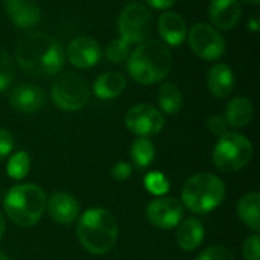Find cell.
<instances>
[{
	"label": "cell",
	"mask_w": 260,
	"mask_h": 260,
	"mask_svg": "<svg viewBox=\"0 0 260 260\" xmlns=\"http://www.w3.org/2000/svg\"><path fill=\"white\" fill-rule=\"evenodd\" d=\"M15 59L26 73L47 78L62 70L66 50L46 32H27L15 43Z\"/></svg>",
	"instance_id": "6da1fadb"
},
{
	"label": "cell",
	"mask_w": 260,
	"mask_h": 260,
	"mask_svg": "<svg viewBox=\"0 0 260 260\" xmlns=\"http://www.w3.org/2000/svg\"><path fill=\"white\" fill-rule=\"evenodd\" d=\"M172 53L160 40H146L140 43L128 56V72L131 78L142 85L161 82L171 72Z\"/></svg>",
	"instance_id": "7a4b0ae2"
},
{
	"label": "cell",
	"mask_w": 260,
	"mask_h": 260,
	"mask_svg": "<svg viewBox=\"0 0 260 260\" xmlns=\"http://www.w3.org/2000/svg\"><path fill=\"white\" fill-rule=\"evenodd\" d=\"M81 245L91 254H105L117 242V222L111 212L102 207L88 209L78 222L76 229Z\"/></svg>",
	"instance_id": "3957f363"
},
{
	"label": "cell",
	"mask_w": 260,
	"mask_h": 260,
	"mask_svg": "<svg viewBox=\"0 0 260 260\" xmlns=\"http://www.w3.org/2000/svg\"><path fill=\"white\" fill-rule=\"evenodd\" d=\"M46 193L37 184L26 183L11 187L5 197V212L18 227L35 225L46 210Z\"/></svg>",
	"instance_id": "277c9868"
},
{
	"label": "cell",
	"mask_w": 260,
	"mask_h": 260,
	"mask_svg": "<svg viewBox=\"0 0 260 260\" xmlns=\"http://www.w3.org/2000/svg\"><path fill=\"white\" fill-rule=\"evenodd\" d=\"M225 198L222 180L213 174H197L183 187V204L193 213H209L221 206Z\"/></svg>",
	"instance_id": "5b68a950"
},
{
	"label": "cell",
	"mask_w": 260,
	"mask_h": 260,
	"mask_svg": "<svg viewBox=\"0 0 260 260\" xmlns=\"http://www.w3.org/2000/svg\"><path fill=\"white\" fill-rule=\"evenodd\" d=\"M253 157L251 142L238 133H225L213 149L215 166L227 174L244 169Z\"/></svg>",
	"instance_id": "8992f818"
},
{
	"label": "cell",
	"mask_w": 260,
	"mask_h": 260,
	"mask_svg": "<svg viewBox=\"0 0 260 260\" xmlns=\"http://www.w3.org/2000/svg\"><path fill=\"white\" fill-rule=\"evenodd\" d=\"M50 96L58 108L64 111H78L87 105L90 88L82 76L73 72H66L53 81Z\"/></svg>",
	"instance_id": "52a82bcc"
},
{
	"label": "cell",
	"mask_w": 260,
	"mask_h": 260,
	"mask_svg": "<svg viewBox=\"0 0 260 260\" xmlns=\"http://www.w3.org/2000/svg\"><path fill=\"white\" fill-rule=\"evenodd\" d=\"M152 14L142 3H128L119 17V32L128 44H140L151 32Z\"/></svg>",
	"instance_id": "ba28073f"
},
{
	"label": "cell",
	"mask_w": 260,
	"mask_h": 260,
	"mask_svg": "<svg viewBox=\"0 0 260 260\" xmlns=\"http://www.w3.org/2000/svg\"><path fill=\"white\" fill-rule=\"evenodd\" d=\"M187 40L193 53L204 61H216L225 52L222 35L207 23H195L187 34Z\"/></svg>",
	"instance_id": "9c48e42d"
},
{
	"label": "cell",
	"mask_w": 260,
	"mask_h": 260,
	"mask_svg": "<svg viewBox=\"0 0 260 260\" xmlns=\"http://www.w3.org/2000/svg\"><path fill=\"white\" fill-rule=\"evenodd\" d=\"M126 128L137 137H151L158 134L165 126L163 114L149 104H139L129 108L125 117Z\"/></svg>",
	"instance_id": "30bf717a"
},
{
	"label": "cell",
	"mask_w": 260,
	"mask_h": 260,
	"mask_svg": "<svg viewBox=\"0 0 260 260\" xmlns=\"http://www.w3.org/2000/svg\"><path fill=\"white\" fill-rule=\"evenodd\" d=\"M184 215V209L181 203L175 198L158 197L152 200L146 206V218L148 221L158 229L171 230L178 227Z\"/></svg>",
	"instance_id": "8fae6325"
},
{
	"label": "cell",
	"mask_w": 260,
	"mask_h": 260,
	"mask_svg": "<svg viewBox=\"0 0 260 260\" xmlns=\"http://www.w3.org/2000/svg\"><path fill=\"white\" fill-rule=\"evenodd\" d=\"M101 53V46L93 37L81 35L70 41V44L67 46L66 56L72 66L78 69H90L99 62Z\"/></svg>",
	"instance_id": "7c38bea8"
},
{
	"label": "cell",
	"mask_w": 260,
	"mask_h": 260,
	"mask_svg": "<svg viewBox=\"0 0 260 260\" xmlns=\"http://www.w3.org/2000/svg\"><path fill=\"white\" fill-rule=\"evenodd\" d=\"M46 209L49 216L61 225H69L75 222L79 215L78 201L66 192L52 193L46 201Z\"/></svg>",
	"instance_id": "4fadbf2b"
},
{
	"label": "cell",
	"mask_w": 260,
	"mask_h": 260,
	"mask_svg": "<svg viewBox=\"0 0 260 260\" xmlns=\"http://www.w3.org/2000/svg\"><path fill=\"white\" fill-rule=\"evenodd\" d=\"M6 12L18 29L35 27L41 20V9L35 0H6Z\"/></svg>",
	"instance_id": "5bb4252c"
},
{
	"label": "cell",
	"mask_w": 260,
	"mask_h": 260,
	"mask_svg": "<svg viewBox=\"0 0 260 260\" xmlns=\"http://www.w3.org/2000/svg\"><path fill=\"white\" fill-rule=\"evenodd\" d=\"M9 102L17 111L32 114L40 111L46 105V94L37 85L21 84L12 90L9 96Z\"/></svg>",
	"instance_id": "9a60e30c"
},
{
	"label": "cell",
	"mask_w": 260,
	"mask_h": 260,
	"mask_svg": "<svg viewBox=\"0 0 260 260\" xmlns=\"http://www.w3.org/2000/svg\"><path fill=\"white\" fill-rule=\"evenodd\" d=\"M158 34L166 46H181L187 38V26L184 18L174 11L163 12L158 17Z\"/></svg>",
	"instance_id": "2e32d148"
},
{
	"label": "cell",
	"mask_w": 260,
	"mask_h": 260,
	"mask_svg": "<svg viewBox=\"0 0 260 260\" xmlns=\"http://www.w3.org/2000/svg\"><path fill=\"white\" fill-rule=\"evenodd\" d=\"M239 0H212L209 5V18L218 29H233L241 20Z\"/></svg>",
	"instance_id": "e0dca14e"
},
{
	"label": "cell",
	"mask_w": 260,
	"mask_h": 260,
	"mask_svg": "<svg viewBox=\"0 0 260 260\" xmlns=\"http://www.w3.org/2000/svg\"><path fill=\"white\" fill-rule=\"evenodd\" d=\"M236 84V78L235 73L232 70L230 66L227 64H215L207 75V87L209 91L215 96V98H227Z\"/></svg>",
	"instance_id": "ac0fdd59"
},
{
	"label": "cell",
	"mask_w": 260,
	"mask_h": 260,
	"mask_svg": "<svg viewBox=\"0 0 260 260\" xmlns=\"http://www.w3.org/2000/svg\"><path fill=\"white\" fill-rule=\"evenodd\" d=\"M126 88V79L119 72H105L99 75L93 84V93L96 98L110 101L120 96Z\"/></svg>",
	"instance_id": "d6986e66"
},
{
	"label": "cell",
	"mask_w": 260,
	"mask_h": 260,
	"mask_svg": "<svg viewBox=\"0 0 260 260\" xmlns=\"http://www.w3.org/2000/svg\"><path fill=\"white\" fill-rule=\"evenodd\" d=\"M204 233L206 232H204L203 224L198 219H195V218H189V219H184L183 222L178 224L177 242H178L181 250L193 251V250H197L203 244Z\"/></svg>",
	"instance_id": "ffe728a7"
},
{
	"label": "cell",
	"mask_w": 260,
	"mask_h": 260,
	"mask_svg": "<svg viewBox=\"0 0 260 260\" xmlns=\"http://www.w3.org/2000/svg\"><path fill=\"white\" fill-rule=\"evenodd\" d=\"M254 114V108L250 99L247 98H233L227 107H225V120L229 123V126L233 128H244L245 125H248L253 119Z\"/></svg>",
	"instance_id": "44dd1931"
},
{
	"label": "cell",
	"mask_w": 260,
	"mask_h": 260,
	"mask_svg": "<svg viewBox=\"0 0 260 260\" xmlns=\"http://www.w3.org/2000/svg\"><path fill=\"white\" fill-rule=\"evenodd\" d=\"M238 215L241 221L253 232L260 230V195L256 192L244 195L238 203Z\"/></svg>",
	"instance_id": "7402d4cb"
},
{
	"label": "cell",
	"mask_w": 260,
	"mask_h": 260,
	"mask_svg": "<svg viewBox=\"0 0 260 260\" xmlns=\"http://www.w3.org/2000/svg\"><path fill=\"white\" fill-rule=\"evenodd\" d=\"M158 105L166 114H177L183 108V93L172 82H163L158 88Z\"/></svg>",
	"instance_id": "603a6c76"
},
{
	"label": "cell",
	"mask_w": 260,
	"mask_h": 260,
	"mask_svg": "<svg viewBox=\"0 0 260 260\" xmlns=\"http://www.w3.org/2000/svg\"><path fill=\"white\" fill-rule=\"evenodd\" d=\"M131 157L137 168H148L155 157V148L152 142L146 137H139L134 140L131 146Z\"/></svg>",
	"instance_id": "cb8c5ba5"
},
{
	"label": "cell",
	"mask_w": 260,
	"mask_h": 260,
	"mask_svg": "<svg viewBox=\"0 0 260 260\" xmlns=\"http://www.w3.org/2000/svg\"><path fill=\"white\" fill-rule=\"evenodd\" d=\"M29 166H30V160H29V155L23 151L20 152H15L9 163H8V175L14 180H21L26 177L27 171H29Z\"/></svg>",
	"instance_id": "d4e9b609"
},
{
	"label": "cell",
	"mask_w": 260,
	"mask_h": 260,
	"mask_svg": "<svg viewBox=\"0 0 260 260\" xmlns=\"http://www.w3.org/2000/svg\"><path fill=\"white\" fill-rule=\"evenodd\" d=\"M15 78V66L6 50L0 47V91L8 88Z\"/></svg>",
	"instance_id": "484cf974"
},
{
	"label": "cell",
	"mask_w": 260,
	"mask_h": 260,
	"mask_svg": "<svg viewBox=\"0 0 260 260\" xmlns=\"http://www.w3.org/2000/svg\"><path fill=\"white\" fill-rule=\"evenodd\" d=\"M129 46L125 40L122 38H117L114 41H111L108 46H107V50H105V55H107V59L110 62H123L128 59L129 56Z\"/></svg>",
	"instance_id": "4316f807"
},
{
	"label": "cell",
	"mask_w": 260,
	"mask_h": 260,
	"mask_svg": "<svg viewBox=\"0 0 260 260\" xmlns=\"http://www.w3.org/2000/svg\"><path fill=\"white\" fill-rule=\"evenodd\" d=\"M145 187L155 197H163L169 190V181L161 172H151L145 178Z\"/></svg>",
	"instance_id": "83f0119b"
},
{
	"label": "cell",
	"mask_w": 260,
	"mask_h": 260,
	"mask_svg": "<svg viewBox=\"0 0 260 260\" xmlns=\"http://www.w3.org/2000/svg\"><path fill=\"white\" fill-rule=\"evenodd\" d=\"M242 253H244L245 260H260V242L259 235H257V233L248 236V238L244 241Z\"/></svg>",
	"instance_id": "f1b7e54d"
},
{
	"label": "cell",
	"mask_w": 260,
	"mask_h": 260,
	"mask_svg": "<svg viewBox=\"0 0 260 260\" xmlns=\"http://www.w3.org/2000/svg\"><path fill=\"white\" fill-rule=\"evenodd\" d=\"M197 260H235L233 253L225 247H210L204 250Z\"/></svg>",
	"instance_id": "f546056e"
},
{
	"label": "cell",
	"mask_w": 260,
	"mask_h": 260,
	"mask_svg": "<svg viewBox=\"0 0 260 260\" xmlns=\"http://www.w3.org/2000/svg\"><path fill=\"white\" fill-rule=\"evenodd\" d=\"M207 128H209L210 133H213L215 136H219V137L224 136L225 133H229V131H227L229 123H227L225 117H224V116H219V114L210 116V117L207 119Z\"/></svg>",
	"instance_id": "4dcf8cb0"
},
{
	"label": "cell",
	"mask_w": 260,
	"mask_h": 260,
	"mask_svg": "<svg viewBox=\"0 0 260 260\" xmlns=\"http://www.w3.org/2000/svg\"><path fill=\"white\" fill-rule=\"evenodd\" d=\"M14 149V137L9 131L0 128V160L8 157Z\"/></svg>",
	"instance_id": "1f68e13d"
},
{
	"label": "cell",
	"mask_w": 260,
	"mask_h": 260,
	"mask_svg": "<svg viewBox=\"0 0 260 260\" xmlns=\"http://www.w3.org/2000/svg\"><path fill=\"white\" fill-rule=\"evenodd\" d=\"M111 175L114 180L117 181H125L128 180L131 175H133V168L129 163H125V161H119L113 169H111Z\"/></svg>",
	"instance_id": "d6a6232c"
},
{
	"label": "cell",
	"mask_w": 260,
	"mask_h": 260,
	"mask_svg": "<svg viewBox=\"0 0 260 260\" xmlns=\"http://www.w3.org/2000/svg\"><path fill=\"white\" fill-rule=\"evenodd\" d=\"M151 8L154 9H160V11H166L169 8H172L175 5L177 0H145Z\"/></svg>",
	"instance_id": "836d02e7"
},
{
	"label": "cell",
	"mask_w": 260,
	"mask_h": 260,
	"mask_svg": "<svg viewBox=\"0 0 260 260\" xmlns=\"http://www.w3.org/2000/svg\"><path fill=\"white\" fill-rule=\"evenodd\" d=\"M248 29H251L253 32H257L259 30V20L257 18H251L248 21Z\"/></svg>",
	"instance_id": "e575fe53"
},
{
	"label": "cell",
	"mask_w": 260,
	"mask_h": 260,
	"mask_svg": "<svg viewBox=\"0 0 260 260\" xmlns=\"http://www.w3.org/2000/svg\"><path fill=\"white\" fill-rule=\"evenodd\" d=\"M3 235H5V221H3V216L0 213V239H2Z\"/></svg>",
	"instance_id": "d590c367"
},
{
	"label": "cell",
	"mask_w": 260,
	"mask_h": 260,
	"mask_svg": "<svg viewBox=\"0 0 260 260\" xmlns=\"http://www.w3.org/2000/svg\"><path fill=\"white\" fill-rule=\"evenodd\" d=\"M244 2H247V3H251V5H259L260 0H244Z\"/></svg>",
	"instance_id": "8d00e7d4"
},
{
	"label": "cell",
	"mask_w": 260,
	"mask_h": 260,
	"mask_svg": "<svg viewBox=\"0 0 260 260\" xmlns=\"http://www.w3.org/2000/svg\"><path fill=\"white\" fill-rule=\"evenodd\" d=\"M0 260H9V257H8L5 253H2V251H0Z\"/></svg>",
	"instance_id": "74e56055"
}]
</instances>
